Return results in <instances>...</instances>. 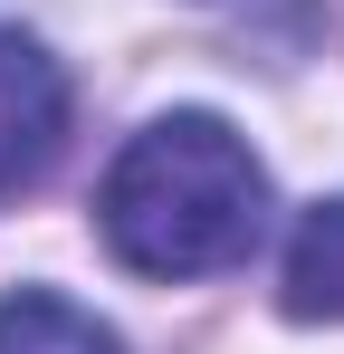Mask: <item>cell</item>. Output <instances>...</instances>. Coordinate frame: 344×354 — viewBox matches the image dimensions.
<instances>
[{"label":"cell","instance_id":"2","mask_svg":"<svg viewBox=\"0 0 344 354\" xmlns=\"http://www.w3.org/2000/svg\"><path fill=\"white\" fill-rule=\"evenodd\" d=\"M57 153H67V77L39 39L0 29V201L39 192Z\"/></svg>","mask_w":344,"mask_h":354},{"label":"cell","instance_id":"1","mask_svg":"<svg viewBox=\"0 0 344 354\" xmlns=\"http://www.w3.org/2000/svg\"><path fill=\"white\" fill-rule=\"evenodd\" d=\"M96 230L134 278H220L268 230V173L220 115H153L115 153Z\"/></svg>","mask_w":344,"mask_h":354},{"label":"cell","instance_id":"4","mask_svg":"<svg viewBox=\"0 0 344 354\" xmlns=\"http://www.w3.org/2000/svg\"><path fill=\"white\" fill-rule=\"evenodd\" d=\"M0 354H124V345L86 306H67L48 288H19V297H0Z\"/></svg>","mask_w":344,"mask_h":354},{"label":"cell","instance_id":"3","mask_svg":"<svg viewBox=\"0 0 344 354\" xmlns=\"http://www.w3.org/2000/svg\"><path fill=\"white\" fill-rule=\"evenodd\" d=\"M287 316H325L335 326L344 316V201H316L306 221H296V239H287V288H278Z\"/></svg>","mask_w":344,"mask_h":354}]
</instances>
